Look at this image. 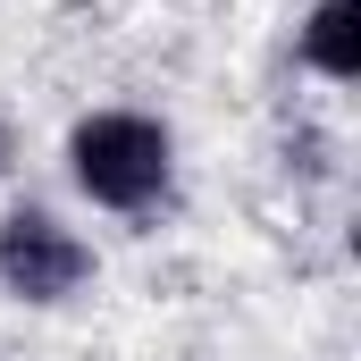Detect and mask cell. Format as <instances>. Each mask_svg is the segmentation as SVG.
<instances>
[{"label": "cell", "mask_w": 361, "mask_h": 361, "mask_svg": "<svg viewBox=\"0 0 361 361\" xmlns=\"http://www.w3.org/2000/svg\"><path fill=\"white\" fill-rule=\"evenodd\" d=\"M59 169L76 185V202H92L101 219H160L177 202V126L160 109H135V101H101L68 126L59 143Z\"/></svg>", "instance_id": "1"}, {"label": "cell", "mask_w": 361, "mask_h": 361, "mask_svg": "<svg viewBox=\"0 0 361 361\" xmlns=\"http://www.w3.org/2000/svg\"><path fill=\"white\" fill-rule=\"evenodd\" d=\"M92 277H101V252L68 210H51V202L0 210V294L17 311H68L92 294Z\"/></svg>", "instance_id": "2"}, {"label": "cell", "mask_w": 361, "mask_h": 361, "mask_svg": "<svg viewBox=\"0 0 361 361\" xmlns=\"http://www.w3.org/2000/svg\"><path fill=\"white\" fill-rule=\"evenodd\" d=\"M294 68L319 85H361V0H311L294 25Z\"/></svg>", "instance_id": "3"}, {"label": "cell", "mask_w": 361, "mask_h": 361, "mask_svg": "<svg viewBox=\"0 0 361 361\" xmlns=\"http://www.w3.org/2000/svg\"><path fill=\"white\" fill-rule=\"evenodd\" d=\"M17 160H25V126H17V118H8V109H0V177H8V169H17Z\"/></svg>", "instance_id": "4"}]
</instances>
